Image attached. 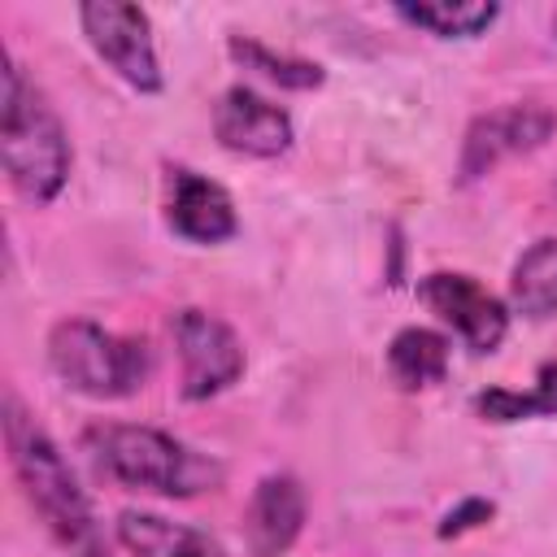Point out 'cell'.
Here are the masks:
<instances>
[{
    "mask_svg": "<svg viewBox=\"0 0 557 557\" xmlns=\"http://www.w3.org/2000/svg\"><path fill=\"white\" fill-rule=\"evenodd\" d=\"M83 35L96 48V57L117 70V78H126L139 91H161V65H157V48H152V26L148 13L139 4H122V0H91L78 9Z\"/></svg>",
    "mask_w": 557,
    "mask_h": 557,
    "instance_id": "obj_5",
    "label": "cell"
},
{
    "mask_svg": "<svg viewBox=\"0 0 557 557\" xmlns=\"http://www.w3.org/2000/svg\"><path fill=\"white\" fill-rule=\"evenodd\" d=\"M165 222L191 244H222L239 231L226 187H218L213 178H205L187 165L165 170Z\"/></svg>",
    "mask_w": 557,
    "mask_h": 557,
    "instance_id": "obj_10",
    "label": "cell"
},
{
    "mask_svg": "<svg viewBox=\"0 0 557 557\" xmlns=\"http://www.w3.org/2000/svg\"><path fill=\"white\" fill-rule=\"evenodd\" d=\"M553 30H557V17H553Z\"/></svg>",
    "mask_w": 557,
    "mask_h": 557,
    "instance_id": "obj_19",
    "label": "cell"
},
{
    "mask_svg": "<svg viewBox=\"0 0 557 557\" xmlns=\"http://www.w3.org/2000/svg\"><path fill=\"white\" fill-rule=\"evenodd\" d=\"M387 370L400 387L418 392L448 374V339L426 326H405L387 344Z\"/></svg>",
    "mask_w": 557,
    "mask_h": 557,
    "instance_id": "obj_13",
    "label": "cell"
},
{
    "mask_svg": "<svg viewBox=\"0 0 557 557\" xmlns=\"http://www.w3.org/2000/svg\"><path fill=\"white\" fill-rule=\"evenodd\" d=\"M305 527V487L292 474H265L244 505V544L252 557H283Z\"/></svg>",
    "mask_w": 557,
    "mask_h": 557,
    "instance_id": "obj_11",
    "label": "cell"
},
{
    "mask_svg": "<svg viewBox=\"0 0 557 557\" xmlns=\"http://www.w3.org/2000/svg\"><path fill=\"white\" fill-rule=\"evenodd\" d=\"M213 135L222 148L244 157H278L292 148V117L252 87H231L213 104Z\"/></svg>",
    "mask_w": 557,
    "mask_h": 557,
    "instance_id": "obj_9",
    "label": "cell"
},
{
    "mask_svg": "<svg viewBox=\"0 0 557 557\" xmlns=\"http://www.w3.org/2000/svg\"><path fill=\"white\" fill-rule=\"evenodd\" d=\"M418 296L426 300V309L448 322L470 352H492L505 331H509V313L505 305L470 274H457V270H435L418 283Z\"/></svg>",
    "mask_w": 557,
    "mask_h": 557,
    "instance_id": "obj_8",
    "label": "cell"
},
{
    "mask_svg": "<svg viewBox=\"0 0 557 557\" xmlns=\"http://www.w3.org/2000/svg\"><path fill=\"white\" fill-rule=\"evenodd\" d=\"M553 131H557V117L544 104H505V109L479 113L461 139V165H457L461 183H474L500 161L540 148Z\"/></svg>",
    "mask_w": 557,
    "mask_h": 557,
    "instance_id": "obj_7",
    "label": "cell"
},
{
    "mask_svg": "<svg viewBox=\"0 0 557 557\" xmlns=\"http://www.w3.org/2000/svg\"><path fill=\"white\" fill-rule=\"evenodd\" d=\"M496 4L492 0H474V4H453V0H431V4H396V17H405L409 26H422L440 39H470L483 35L496 22Z\"/></svg>",
    "mask_w": 557,
    "mask_h": 557,
    "instance_id": "obj_17",
    "label": "cell"
},
{
    "mask_svg": "<svg viewBox=\"0 0 557 557\" xmlns=\"http://www.w3.org/2000/svg\"><path fill=\"white\" fill-rule=\"evenodd\" d=\"M474 409L487 422H518V418H553L557 413V361H544L531 392L487 387L474 396Z\"/></svg>",
    "mask_w": 557,
    "mask_h": 557,
    "instance_id": "obj_16",
    "label": "cell"
},
{
    "mask_svg": "<svg viewBox=\"0 0 557 557\" xmlns=\"http://www.w3.org/2000/svg\"><path fill=\"white\" fill-rule=\"evenodd\" d=\"M231 57L244 65V70H252V74H261V78H270V83H278V87H287V91H313V87H322V78H326V70L318 65V61H305V57H292V52H274L270 44H261V39H244V35H231Z\"/></svg>",
    "mask_w": 557,
    "mask_h": 557,
    "instance_id": "obj_15",
    "label": "cell"
},
{
    "mask_svg": "<svg viewBox=\"0 0 557 557\" xmlns=\"http://www.w3.org/2000/svg\"><path fill=\"white\" fill-rule=\"evenodd\" d=\"M83 448L91 461L139 492H161V496H191L218 479V466L196 457L183 440L157 431V426H135V422H91L83 431Z\"/></svg>",
    "mask_w": 557,
    "mask_h": 557,
    "instance_id": "obj_3",
    "label": "cell"
},
{
    "mask_svg": "<svg viewBox=\"0 0 557 557\" xmlns=\"http://www.w3.org/2000/svg\"><path fill=\"white\" fill-rule=\"evenodd\" d=\"M0 161L13 191L30 205H48L70 178V139L48 104V96L4 61V104H0Z\"/></svg>",
    "mask_w": 557,
    "mask_h": 557,
    "instance_id": "obj_2",
    "label": "cell"
},
{
    "mask_svg": "<svg viewBox=\"0 0 557 557\" xmlns=\"http://www.w3.org/2000/svg\"><path fill=\"white\" fill-rule=\"evenodd\" d=\"M4 448H9V461H13V474L26 492V500L48 522L57 544L70 557H109V548L100 540V527H96V513H91L74 470L65 466L61 448L22 409V400L13 392L4 396Z\"/></svg>",
    "mask_w": 557,
    "mask_h": 557,
    "instance_id": "obj_1",
    "label": "cell"
},
{
    "mask_svg": "<svg viewBox=\"0 0 557 557\" xmlns=\"http://www.w3.org/2000/svg\"><path fill=\"white\" fill-rule=\"evenodd\" d=\"M509 305L527 318L557 313V239L531 244L509 274Z\"/></svg>",
    "mask_w": 557,
    "mask_h": 557,
    "instance_id": "obj_14",
    "label": "cell"
},
{
    "mask_svg": "<svg viewBox=\"0 0 557 557\" xmlns=\"http://www.w3.org/2000/svg\"><path fill=\"white\" fill-rule=\"evenodd\" d=\"M48 361L74 392L96 400L139 392L152 370V352L144 339L113 335L87 318H65L48 331Z\"/></svg>",
    "mask_w": 557,
    "mask_h": 557,
    "instance_id": "obj_4",
    "label": "cell"
},
{
    "mask_svg": "<svg viewBox=\"0 0 557 557\" xmlns=\"http://www.w3.org/2000/svg\"><path fill=\"white\" fill-rule=\"evenodd\" d=\"M487 518H492V500H479V496H470L461 509H453V513L444 518L440 535H461V531H470V527H479V522H487Z\"/></svg>",
    "mask_w": 557,
    "mask_h": 557,
    "instance_id": "obj_18",
    "label": "cell"
},
{
    "mask_svg": "<svg viewBox=\"0 0 557 557\" xmlns=\"http://www.w3.org/2000/svg\"><path fill=\"white\" fill-rule=\"evenodd\" d=\"M117 540L131 557H226L218 540H209L196 527L170 522L161 513L126 509L117 513Z\"/></svg>",
    "mask_w": 557,
    "mask_h": 557,
    "instance_id": "obj_12",
    "label": "cell"
},
{
    "mask_svg": "<svg viewBox=\"0 0 557 557\" xmlns=\"http://www.w3.org/2000/svg\"><path fill=\"white\" fill-rule=\"evenodd\" d=\"M170 331H174V344H178L183 396L187 400H209L244 374V344L218 313L187 305L170 318Z\"/></svg>",
    "mask_w": 557,
    "mask_h": 557,
    "instance_id": "obj_6",
    "label": "cell"
}]
</instances>
